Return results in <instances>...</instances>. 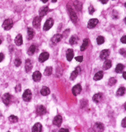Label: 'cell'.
Listing matches in <instances>:
<instances>
[{"label": "cell", "mask_w": 126, "mask_h": 132, "mask_svg": "<svg viewBox=\"0 0 126 132\" xmlns=\"http://www.w3.org/2000/svg\"><path fill=\"white\" fill-rule=\"evenodd\" d=\"M41 78H42V74H41L40 72L36 71V72H33V79L35 82H39L41 80Z\"/></svg>", "instance_id": "4fadbf2b"}, {"label": "cell", "mask_w": 126, "mask_h": 132, "mask_svg": "<svg viewBox=\"0 0 126 132\" xmlns=\"http://www.w3.org/2000/svg\"><path fill=\"white\" fill-rule=\"evenodd\" d=\"M61 39H62V36L60 34H55L51 38V42L54 45H56L58 43V42H60Z\"/></svg>", "instance_id": "30bf717a"}, {"label": "cell", "mask_w": 126, "mask_h": 132, "mask_svg": "<svg viewBox=\"0 0 126 132\" xmlns=\"http://www.w3.org/2000/svg\"><path fill=\"white\" fill-rule=\"evenodd\" d=\"M122 126L123 127V128H125L126 127V118H125L122 121Z\"/></svg>", "instance_id": "b9f144b4"}, {"label": "cell", "mask_w": 126, "mask_h": 132, "mask_svg": "<svg viewBox=\"0 0 126 132\" xmlns=\"http://www.w3.org/2000/svg\"><path fill=\"white\" fill-rule=\"evenodd\" d=\"M123 78H124L125 79H126V72H123Z\"/></svg>", "instance_id": "7dc6e473"}, {"label": "cell", "mask_w": 126, "mask_h": 132, "mask_svg": "<svg viewBox=\"0 0 126 132\" xmlns=\"http://www.w3.org/2000/svg\"><path fill=\"white\" fill-rule=\"evenodd\" d=\"M32 131L40 132L42 131V125L40 123H36L32 128Z\"/></svg>", "instance_id": "7402d4cb"}, {"label": "cell", "mask_w": 126, "mask_h": 132, "mask_svg": "<svg viewBox=\"0 0 126 132\" xmlns=\"http://www.w3.org/2000/svg\"><path fill=\"white\" fill-rule=\"evenodd\" d=\"M31 98H32V93H31L30 90L27 89L23 94V99H24V101L29 102L31 100Z\"/></svg>", "instance_id": "277c9868"}, {"label": "cell", "mask_w": 126, "mask_h": 132, "mask_svg": "<svg viewBox=\"0 0 126 132\" xmlns=\"http://www.w3.org/2000/svg\"><path fill=\"white\" fill-rule=\"evenodd\" d=\"M103 77V72L102 71H99L95 74V75H94V79L95 81H98V80H101V79H102Z\"/></svg>", "instance_id": "44dd1931"}, {"label": "cell", "mask_w": 126, "mask_h": 132, "mask_svg": "<svg viewBox=\"0 0 126 132\" xmlns=\"http://www.w3.org/2000/svg\"><path fill=\"white\" fill-rule=\"evenodd\" d=\"M40 24H41V18L39 17H36L34 19H33V25L35 28H39L40 26Z\"/></svg>", "instance_id": "9a60e30c"}, {"label": "cell", "mask_w": 126, "mask_h": 132, "mask_svg": "<svg viewBox=\"0 0 126 132\" xmlns=\"http://www.w3.org/2000/svg\"><path fill=\"white\" fill-rule=\"evenodd\" d=\"M119 52H120L121 54H122L123 56L125 57V48H122V49H121V50L119 51Z\"/></svg>", "instance_id": "7bdbcfd3"}, {"label": "cell", "mask_w": 126, "mask_h": 132, "mask_svg": "<svg viewBox=\"0 0 126 132\" xmlns=\"http://www.w3.org/2000/svg\"><path fill=\"white\" fill-rule=\"evenodd\" d=\"M25 1H30V0H25Z\"/></svg>", "instance_id": "f5cc1de1"}, {"label": "cell", "mask_w": 126, "mask_h": 132, "mask_svg": "<svg viewBox=\"0 0 126 132\" xmlns=\"http://www.w3.org/2000/svg\"><path fill=\"white\" fill-rule=\"evenodd\" d=\"M74 5H75L76 8L78 11H81V9H82V5L81 2H79L78 1H76V2H74Z\"/></svg>", "instance_id": "836d02e7"}, {"label": "cell", "mask_w": 126, "mask_h": 132, "mask_svg": "<svg viewBox=\"0 0 126 132\" xmlns=\"http://www.w3.org/2000/svg\"><path fill=\"white\" fill-rule=\"evenodd\" d=\"M2 100H3V103L5 104H6V106H8L10 103H11V101H12V95L8 93L5 94L2 96Z\"/></svg>", "instance_id": "5b68a950"}, {"label": "cell", "mask_w": 126, "mask_h": 132, "mask_svg": "<svg viewBox=\"0 0 126 132\" xmlns=\"http://www.w3.org/2000/svg\"><path fill=\"white\" fill-rule=\"evenodd\" d=\"M79 72H80V68L78 67L76 70H75L74 71L71 73V75H70V79H71V80H74V79L78 76V73H79Z\"/></svg>", "instance_id": "d6986e66"}, {"label": "cell", "mask_w": 126, "mask_h": 132, "mask_svg": "<svg viewBox=\"0 0 126 132\" xmlns=\"http://www.w3.org/2000/svg\"><path fill=\"white\" fill-rule=\"evenodd\" d=\"M14 42H15V44L18 46H20L23 44V37L21 34H18L16 36V38L14 39Z\"/></svg>", "instance_id": "5bb4252c"}, {"label": "cell", "mask_w": 126, "mask_h": 132, "mask_svg": "<svg viewBox=\"0 0 126 132\" xmlns=\"http://www.w3.org/2000/svg\"><path fill=\"white\" fill-rule=\"evenodd\" d=\"M76 60H77L78 62H82L83 60V57L82 56H78L76 57Z\"/></svg>", "instance_id": "f35d334b"}, {"label": "cell", "mask_w": 126, "mask_h": 132, "mask_svg": "<svg viewBox=\"0 0 126 132\" xmlns=\"http://www.w3.org/2000/svg\"><path fill=\"white\" fill-rule=\"evenodd\" d=\"M2 43V40H1V39H0V44Z\"/></svg>", "instance_id": "f907efd6"}, {"label": "cell", "mask_w": 126, "mask_h": 132, "mask_svg": "<svg viewBox=\"0 0 126 132\" xmlns=\"http://www.w3.org/2000/svg\"><path fill=\"white\" fill-rule=\"evenodd\" d=\"M48 10H49L48 7H47V6L42 7L39 10V16L40 17H43V16H45L47 13H48Z\"/></svg>", "instance_id": "ffe728a7"}, {"label": "cell", "mask_w": 126, "mask_h": 132, "mask_svg": "<svg viewBox=\"0 0 126 132\" xmlns=\"http://www.w3.org/2000/svg\"><path fill=\"white\" fill-rule=\"evenodd\" d=\"M78 41V36H72L70 39V45H76L77 42Z\"/></svg>", "instance_id": "4316f807"}, {"label": "cell", "mask_w": 126, "mask_h": 132, "mask_svg": "<svg viewBox=\"0 0 126 132\" xmlns=\"http://www.w3.org/2000/svg\"><path fill=\"white\" fill-rule=\"evenodd\" d=\"M103 4H107L108 2V0H100Z\"/></svg>", "instance_id": "f6af8a7d"}, {"label": "cell", "mask_w": 126, "mask_h": 132, "mask_svg": "<svg viewBox=\"0 0 126 132\" xmlns=\"http://www.w3.org/2000/svg\"><path fill=\"white\" fill-rule=\"evenodd\" d=\"M36 51V46L35 45H32L28 50V54L30 55H33Z\"/></svg>", "instance_id": "f546056e"}, {"label": "cell", "mask_w": 126, "mask_h": 132, "mask_svg": "<svg viewBox=\"0 0 126 132\" xmlns=\"http://www.w3.org/2000/svg\"><path fill=\"white\" fill-rule=\"evenodd\" d=\"M89 44V39H85L83 40L82 45H81V51H85L86 49V48L88 47Z\"/></svg>", "instance_id": "d4e9b609"}, {"label": "cell", "mask_w": 126, "mask_h": 132, "mask_svg": "<svg viewBox=\"0 0 126 132\" xmlns=\"http://www.w3.org/2000/svg\"><path fill=\"white\" fill-rule=\"evenodd\" d=\"M54 125H57V126H60L62 123V117L60 115H57L54 117V121H53Z\"/></svg>", "instance_id": "2e32d148"}, {"label": "cell", "mask_w": 126, "mask_h": 132, "mask_svg": "<svg viewBox=\"0 0 126 132\" xmlns=\"http://www.w3.org/2000/svg\"><path fill=\"white\" fill-rule=\"evenodd\" d=\"M33 68V63L31 62V60L30 59H27L26 60V63H25V70H26V72H29L31 71Z\"/></svg>", "instance_id": "8fae6325"}, {"label": "cell", "mask_w": 126, "mask_h": 132, "mask_svg": "<svg viewBox=\"0 0 126 132\" xmlns=\"http://www.w3.org/2000/svg\"><path fill=\"white\" fill-rule=\"evenodd\" d=\"M20 88H21V85H20V84H18V85L15 87V90H16L17 92H20Z\"/></svg>", "instance_id": "ab89813d"}, {"label": "cell", "mask_w": 126, "mask_h": 132, "mask_svg": "<svg viewBox=\"0 0 126 132\" xmlns=\"http://www.w3.org/2000/svg\"><path fill=\"white\" fill-rule=\"evenodd\" d=\"M109 50H103L101 52V54H100V57H101V60H107V58L109 56Z\"/></svg>", "instance_id": "7c38bea8"}, {"label": "cell", "mask_w": 126, "mask_h": 132, "mask_svg": "<svg viewBox=\"0 0 126 132\" xmlns=\"http://www.w3.org/2000/svg\"><path fill=\"white\" fill-rule=\"evenodd\" d=\"M41 1H42V2L43 3H46L47 2H48V0H41Z\"/></svg>", "instance_id": "c3c4849f"}, {"label": "cell", "mask_w": 126, "mask_h": 132, "mask_svg": "<svg viewBox=\"0 0 126 132\" xmlns=\"http://www.w3.org/2000/svg\"><path fill=\"white\" fill-rule=\"evenodd\" d=\"M111 66H112L111 60H105V62L103 63V68L104 69V70H109Z\"/></svg>", "instance_id": "603a6c76"}, {"label": "cell", "mask_w": 126, "mask_h": 132, "mask_svg": "<svg viewBox=\"0 0 126 132\" xmlns=\"http://www.w3.org/2000/svg\"><path fill=\"white\" fill-rule=\"evenodd\" d=\"M41 94L43 95V96H47L50 94V89L48 87H43L41 90Z\"/></svg>", "instance_id": "484cf974"}, {"label": "cell", "mask_w": 126, "mask_h": 132, "mask_svg": "<svg viewBox=\"0 0 126 132\" xmlns=\"http://www.w3.org/2000/svg\"><path fill=\"white\" fill-rule=\"evenodd\" d=\"M36 113L39 115H42L46 113V108L43 105H39L36 107Z\"/></svg>", "instance_id": "8992f818"}, {"label": "cell", "mask_w": 126, "mask_h": 132, "mask_svg": "<svg viewBox=\"0 0 126 132\" xmlns=\"http://www.w3.org/2000/svg\"><path fill=\"white\" fill-rule=\"evenodd\" d=\"M13 26V21L11 19H7L3 22L2 27L6 30H9Z\"/></svg>", "instance_id": "7a4b0ae2"}, {"label": "cell", "mask_w": 126, "mask_h": 132, "mask_svg": "<svg viewBox=\"0 0 126 132\" xmlns=\"http://www.w3.org/2000/svg\"><path fill=\"white\" fill-rule=\"evenodd\" d=\"M74 56V52H73L72 49H68L66 51V59L67 60L71 61Z\"/></svg>", "instance_id": "ac0fdd59"}, {"label": "cell", "mask_w": 126, "mask_h": 132, "mask_svg": "<svg viewBox=\"0 0 126 132\" xmlns=\"http://www.w3.org/2000/svg\"><path fill=\"white\" fill-rule=\"evenodd\" d=\"M52 71H53V69H52L51 66H48V67H46V69L45 70V72H44L45 76H51V74H52Z\"/></svg>", "instance_id": "83f0119b"}, {"label": "cell", "mask_w": 126, "mask_h": 132, "mask_svg": "<svg viewBox=\"0 0 126 132\" xmlns=\"http://www.w3.org/2000/svg\"><path fill=\"white\" fill-rule=\"evenodd\" d=\"M60 131H69V130H68V129H65V128H61L60 130Z\"/></svg>", "instance_id": "bcb514c9"}, {"label": "cell", "mask_w": 126, "mask_h": 132, "mask_svg": "<svg viewBox=\"0 0 126 132\" xmlns=\"http://www.w3.org/2000/svg\"><path fill=\"white\" fill-rule=\"evenodd\" d=\"M124 70V65L122 63H119V64L115 67V72L117 73H121Z\"/></svg>", "instance_id": "f1b7e54d"}, {"label": "cell", "mask_w": 126, "mask_h": 132, "mask_svg": "<svg viewBox=\"0 0 126 132\" xmlns=\"http://www.w3.org/2000/svg\"><path fill=\"white\" fill-rule=\"evenodd\" d=\"M67 10H68V13H69V15L70 17L71 20L74 24H76L77 20H78V18H77V15H76V13L75 12V11L70 6L67 7Z\"/></svg>", "instance_id": "6da1fadb"}, {"label": "cell", "mask_w": 126, "mask_h": 132, "mask_svg": "<svg viewBox=\"0 0 126 132\" xmlns=\"http://www.w3.org/2000/svg\"><path fill=\"white\" fill-rule=\"evenodd\" d=\"M51 2L54 3V2H57V0H51Z\"/></svg>", "instance_id": "681fc988"}, {"label": "cell", "mask_w": 126, "mask_h": 132, "mask_svg": "<svg viewBox=\"0 0 126 132\" xmlns=\"http://www.w3.org/2000/svg\"><path fill=\"white\" fill-rule=\"evenodd\" d=\"M54 23V20L52 19V18L48 19V20H46V22L45 23V24H44L43 30H44L45 31H47V30H50V29L52 27V26H53Z\"/></svg>", "instance_id": "3957f363"}, {"label": "cell", "mask_w": 126, "mask_h": 132, "mask_svg": "<svg viewBox=\"0 0 126 132\" xmlns=\"http://www.w3.org/2000/svg\"><path fill=\"white\" fill-rule=\"evenodd\" d=\"M98 22H99L98 20L96 19V18L91 19L90 20L88 21V28H89V29L94 28L97 26V24H98Z\"/></svg>", "instance_id": "52a82bcc"}, {"label": "cell", "mask_w": 126, "mask_h": 132, "mask_svg": "<svg viewBox=\"0 0 126 132\" xmlns=\"http://www.w3.org/2000/svg\"><path fill=\"white\" fill-rule=\"evenodd\" d=\"M3 59H4V54L2 53H0V62H2Z\"/></svg>", "instance_id": "ee69618b"}, {"label": "cell", "mask_w": 126, "mask_h": 132, "mask_svg": "<svg viewBox=\"0 0 126 132\" xmlns=\"http://www.w3.org/2000/svg\"><path fill=\"white\" fill-rule=\"evenodd\" d=\"M115 83H116V79H115V78H109V82H108V84H109V86H113V85H114V84H115Z\"/></svg>", "instance_id": "e575fe53"}, {"label": "cell", "mask_w": 126, "mask_h": 132, "mask_svg": "<svg viewBox=\"0 0 126 132\" xmlns=\"http://www.w3.org/2000/svg\"><path fill=\"white\" fill-rule=\"evenodd\" d=\"M102 97H103V94H101V93H98V94H94L93 96V100L95 103H98L102 100Z\"/></svg>", "instance_id": "e0dca14e"}, {"label": "cell", "mask_w": 126, "mask_h": 132, "mask_svg": "<svg viewBox=\"0 0 126 132\" xmlns=\"http://www.w3.org/2000/svg\"><path fill=\"white\" fill-rule=\"evenodd\" d=\"M8 120H9V121L11 123H15V122H17V121H18V118L17 117V116H15L14 115H10L8 117Z\"/></svg>", "instance_id": "1f68e13d"}, {"label": "cell", "mask_w": 126, "mask_h": 132, "mask_svg": "<svg viewBox=\"0 0 126 132\" xmlns=\"http://www.w3.org/2000/svg\"><path fill=\"white\" fill-rule=\"evenodd\" d=\"M49 57V54L48 52H42L39 57V61L41 63H43L46 61Z\"/></svg>", "instance_id": "ba28073f"}, {"label": "cell", "mask_w": 126, "mask_h": 132, "mask_svg": "<svg viewBox=\"0 0 126 132\" xmlns=\"http://www.w3.org/2000/svg\"><path fill=\"white\" fill-rule=\"evenodd\" d=\"M94 12H95V9L94 8V7L92 6V5H90V6H89V8H88V12H89V14H93Z\"/></svg>", "instance_id": "8d00e7d4"}, {"label": "cell", "mask_w": 126, "mask_h": 132, "mask_svg": "<svg viewBox=\"0 0 126 132\" xmlns=\"http://www.w3.org/2000/svg\"><path fill=\"white\" fill-rule=\"evenodd\" d=\"M104 42H105V39L103 36H98L97 38V42L98 45H102Z\"/></svg>", "instance_id": "d6a6232c"}, {"label": "cell", "mask_w": 126, "mask_h": 132, "mask_svg": "<svg viewBox=\"0 0 126 132\" xmlns=\"http://www.w3.org/2000/svg\"><path fill=\"white\" fill-rule=\"evenodd\" d=\"M14 64L17 67L20 66V65L21 64V60H20L19 58H17V59H15V60H14Z\"/></svg>", "instance_id": "d590c367"}, {"label": "cell", "mask_w": 126, "mask_h": 132, "mask_svg": "<svg viewBox=\"0 0 126 132\" xmlns=\"http://www.w3.org/2000/svg\"><path fill=\"white\" fill-rule=\"evenodd\" d=\"M81 91H82V86H81V84H76V85H75L72 89V92L74 96H76V95H78V94H80Z\"/></svg>", "instance_id": "9c48e42d"}, {"label": "cell", "mask_w": 126, "mask_h": 132, "mask_svg": "<svg viewBox=\"0 0 126 132\" xmlns=\"http://www.w3.org/2000/svg\"><path fill=\"white\" fill-rule=\"evenodd\" d=\"M1 116H2V114H1V113H0V117H1Z\"/></svg>", "instance_id": "816d5d0a"}, {"label": "cell", "mask_w": 126, "mask_h": 132, "mask_svg": "<svg viewBox=\"0 0 126 132\" xmlns=\"http://www.w3.org/2000/svg\"><path fill=\"white\" fill-rule=\"evenodd\" d=\"M96 126H97V128H99V130H101V131H103V125H102V124H101V123H96V125H95Z\"/></svg>", "instance_id": "74e56055"}, {"label": "cell", "mask_w": 126, "mask_h": 132, "mask_svg": "<svg viewBox=\"0 0 126 132\" xmlns=\"http://www.w3.org/2000/svg\"><path fill=\"white\" fill-rule=\"evenodd\" d=\"M125 39H126V36H123L122 38H121V42H122L123 44H125L126 43V40H125Z\"/></svg>", "instance_id": "60d3db41"}, {"label": "cell", "mask_w": 126, "mask_h": 132, "mask_svg": "<svg viewBox=\"0 0 126 132\" xmlns=\"http://www.w3.org/2000/svg\"><path fill=\"white\" fill-rule=\"evenodd\" d=\"M125 93V88L124 87H121L118 89V91L116 92V94L118 95V96H122V95H124Z\"/></svg>", "instance_id": "4dcf8cb0"}, {"label": "cell", "mask_w": 126, "mask_h": 132, "mask_svg": "<svg viewBox=\"0 0 126 132\" xmlns=\"http://www.w3.org/2000/svg\"><path fill=\"white\" fill-rule=\"evenodd\" d=\"M27 33H28V36H27V39L29 40H31L34 36V31L31 28V27H29L27 29Z\"/></svg>", "instance_id": "cb8c5ba5"}]
</instances>
